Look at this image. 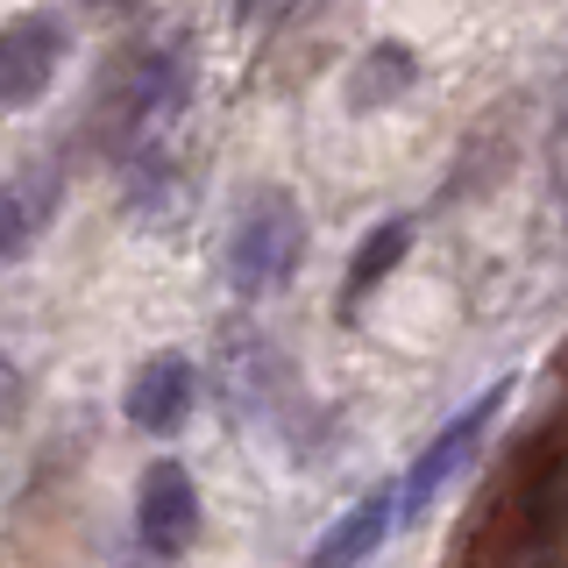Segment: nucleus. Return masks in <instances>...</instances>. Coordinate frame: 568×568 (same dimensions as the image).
<instances>
[{
    "label": "nucleus",
    "instance_id": "1",
    "mask_svg": "<svg viewBox=\"0 0 568 568\" xmlns=\"http://www.w3.org/2000/svg\"><path fill=\"white\" fill-rule=\"evenodd\" d=\"M185 106H192V43L164 36V43H142V50L106 64L85 129H93V142L106 156H142Z\"/></svg>",
    "mask_w": 568,
    "mask_h": 568
},
{
    "label": "nucleus",
    "instance_id": "2",
    "mask_svg": "<svg viewBox=\"0 0 568 568\" xmlns=\"http://www.w3.org/2000/svg\"><path fill=\"white\" fill-rule=\"evenodd\" d=\"M306 263V206L284 185H256L235 206V227H227V284L235 298H271L277 284L298 277Z\"/></svg>",
    "mask_w": 568,
    "mask_h": 568
},
{
    "label": "nucleus",
    "instance_id": "3",
    "mask_svg": "<svg viewBox=\"0 0 568 568\" xmlns=\"http://www.w3.org/2000/svg\"><path fill=\"white\" fill-rule=\"evenodd\" d=\"M511 390H519V377H497L490 390H476V398L462 405V413H455V419H448V426H440V434L413 455V469H405L398 484H390V526H419L426 511H434V497H440V490H448L455 476L476 462L484 434L497 426V413L511 405Z\"/></svg>",
    "mask_w": 568,
    "mask_h": 568
},
{
    "label": "nucleus",
    "instance_id": "4",
    "mask_svg": "<svg viewBox=\"0 0 568 568\" xmlns=\"http://www.w3.org/2000/svg\"><path fill=\"white\" fill-rule=\"evenodd\" d=\"M64 58H71L64 14H50V8L14 14V22L0 29V114H22V106L43 100L50 85H58Z\"/></svg>",
    "mask_w": 568,
    "mask_h": 568
},
{
    "label": "nucleus",
    "instance_id": "5",
    "mask_svg": "<svg viewBox=\"0 0 568 568\" xmlns=\"http://www.w3.org/2000/svg\"><path fill=\"white\" fill-rule=\"evenodd\" d=\"M206 526V505H200V484H192L185 462H150L135 484V540L150 561H178Z\"/></svg>",
    "mask_w": 568,
    "mask_h": 568
},
{
    "label": "nucleus",
    "instance_id": "6",
    "mask_svg": "<svg viewBox=\"0 0 568 568\" xmlns=\"http://www.w3.org/2000/svg\"><path fill=\"white\" fill-rule=\"evenodd\" d=\"M192 405H200V369H192V355H150V363L129 377V398H121V413H129L135 434H178V426L192 419Z\"/></svg>",
    "mask_w": 568,
    "mask_h": 568
},
{
    "label": "nucleus",
    "instance_id": "7",
    "mask_svg": "<svg viewBox=\"0 0 568 568\" xmlns=\"http://www.w3.org/2000/svg\"><path fill=\"white\" fill-rule=\"evenodd\" d=\"M221 390L242 419H277L284 398H292V369H284V355L263 342V334H242V342H227Z\"/></svg>",
    "mask_w": 568,
    "mask_h": 568
},
{
    "label": "nucleus",
    "instance_id": "8",
    "mask_svg": "<svg viewBox=\"0 0 568 568\" xmlns=\"http://www.w3.org/2000/svg\"><path fill=\"white\" fill-rule=\"evenodd\" d=\"M384 540H390V484H377L369 497H355L342 519H334V526L313 540L306 568H363Z\"/></svg>",
    "mask_w": 568,
    "mask_h": 568
},
{
    "label": "nucleus",
    "instance_id": "9",
    "mask_svg": "<svg viewBox=\"0 0 568 568\" xmlns=\"http://www.w3.org/2000/svg\"><path fill=\"white\" fill-rule=\"evenodd\" d=\"M50 213H58V178L50 171L0 178V263L29 256V242L50 227Z\"/></svg>",
    "mask_w": 568,
    "mask_h": 568
},
{
    "label": "nucleus",
    "instance_id": "10",
    "mask_svg": "<svg viewBox=\"0 0 568 568\" xmlns=\"http://www.w3.org/2000/svg\"><path fill=\"white\" fill-rule=\"evenodd\" d=\"M405 256H413V221H405V213H390V221H377L363 242H355V256H348V277H342V313H355V306H363V298L377 292V284H384L390 271H398Z\"/></svg>",
    "mask_w": 568,
    "mask_h": 568
},
{
    "label": "nucleus",
    "instance_id": "11",
    "mask_svg": "<svg viewBox=\"0 0 568 568\" xmlns=\"http://www.w3.org/2000/svg\"><path fill=\"white\" fill-rule=\"evenodd\" d=\"M413 71H419V58L405 43H369L363 64L348 71V114H377L384 100H398L413 85Z\"/></svg>",
    "mask_w": 568,
    "mask_h": 568
},
{
    "label": "nucleus",
    "instance_id": "12",
    "mask_svg": "<svg viewBox=\"0 0 568 568\" xmlns=\"http://www.w3.org/2000/svg\"><path fill=\"white\" fill-rule=\"evenodd\" d=\"M227 8H235L242 22H277V14H292L298 0H227Z\"/></svg>",
    "mask_w": 568,
    "mask_h": 568
},
{
    "label": "nucleus",
    "instance_id": "13",
    "mask_svg": "<svg viewBox=\"0 0 568 568\" xmlns=\"http://www.w3.org/2000/svg\"><path fill=\"white\" fill-rule=\"evenodd\" d=\"M14 405H22V377H14V363L0 355V419H14Z\"/></svg>",
    "mask_w": 568,
    "mask_h": 568
},
{
    "label": "nucleus",
    "instance_id": "14",
    "mask_svg": "<svg viewBox=\"0 0 568 568\" xmlns=\"http://www.w3.org/2000/svg\"><path fill=\"white\" fill-rule=\"evenodd\" d=\"M85 8H93V14H135L142 0H85Z\"/></svg>",
    "mask_w": 568,
    "mask_h": 568
},
{
    "label": "nucleus",
    "instance_id": "15",
    "mask_svg": "<svg viewBox=\"0 0 568 568\" xmlns=\"http://www.w3.org/2000/svg\"><path fill=\"white\" fill-rule=\"evenodd\" d=\"M114 568H171V561H150V555H135V561H114Z\"/></svg>",
    "mask_w": 568,
    "mask_h": 568
}]
</instances>
